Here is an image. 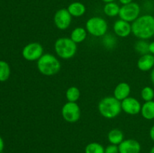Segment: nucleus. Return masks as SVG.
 Here are the masks:
<instances>
[{
  "instance_id": "5701e85b",
  "label": "nucleus",
  "mask_w": 154,
  "mask_h": 153,
  "mask_svg": "<svg viewBox=\"0 0 154 153\" xmlns=\"http://www.w3.org/2000/svg\"><path fill=\"white\" fill-rule=\"evenodd\" d=\"M85 153H105V148L99 142H92L85 147Z\"/></svg>"
},
{
  "instance_id": "f3484780",
  "label": "nucleus",
  "mask_w": 154,
  "mask_h": 153,
  "mask_svg": "<svg viewBox=\"0 0 154 153\" xmlns=\"http://www.w3.org/2000/svg\"><path fill=\"white\" fill-rule=\"evenodd\" d=\"M108 140L111 144L118 146L124 140V134L120 129H111L108 134Z\"/></svg>"
},
{
  "instance_id": "2f4dec72",
  "label": "nucleus",
  "mask_w": 154,
  "mask_h": 153,
  "mask_svg": "<svg viewBox=\"0 0 154 153\" xmlns=\"http://www.w3.org/2000/svg\"><path fill=\"white\" fill-rule=\"evenodd\" d=\"M102 1L105 3H109V2H114L115 0H102Z\"/></svg>"
},
{
  "instance_id": "a878e982",
  "label": "nucleus",
  "mask_w": 154,
  "mask_h": 153,
  "mask_svg": "<svg viewBox=\"0 0 154 153\" xmlns=\"http://www.w3.org/2000/svg\"><path fill=\"white\" fill-rule=\"evenodd\" d=\"M105 153H119L118 146L110 144L105 148Z\"/></svg>"
},
{
  "instance_id": "f257e3e1",
  "label": "nucleus",
  "mask_w": 154,
  "mask_h": 153,
  "mask_svg": "<svg viewBox=\"0 0 154 153\" xmlns=\"http://www.w3.org/2000/svg\"><path fill=\"white\" fill-rule=\"evenodd\" d=\"M132 33L141 40H147L154 36V16L150 14L139 16L132 23Z\"/></svg>"
},
{
  "instance_id": "4be33fe9",
  "label": "nucleus",
  "mask_w": 154,
  "mask_h": 153,
  "mask_svg": "<svg viewBox=\"0 0 154 153\" xmlns=\"http://www.w3.org/2000/svg\"><path fill=\"white\" fill-rule=\"evenodd\" d=\"M134 48H135V50L138 53L141 54V56L144 55V54L150 53L149 52V43L146 41V40L139 39V40L135 42Z\"/></svg>"
},
{
  "instance_id": "423d86ee",
  "label": "nucleus",
  "mask_w": 154,
  "mask_h": 153,
  "mask_svg": "<svg viewBox=\"0 0 154 153\" xmlns=\"http://www.w3.org/2000/svg\"><path fill=\"white\" fill-rule=\"evenodd\" d=\"M61 113L65 121L69 123H75L80 119L81 108L77 102L68 101L62 107Z\"/></svg>"
},
{
  "instance_id": "1a4fd4ad",
  "label": "nucleus",
  "mask_w": 154,
  "mask_h": 153,
  "mask_svg": "<svg viewBox=\"0 0 154 153\" xmlns=\"http://www.w3.org/2000/svg\"><path fill=\"white\" fill-rule=\"evenodd\" d=\"M72 16L68 9L61 8L57 10L54 16V22L56 27L60 30H66L72 23Z\"/></svg>"
},
{
  "instance_id": "9d476101",
  "label": "nucleus",
  "mask_w": 154,
  "mask_h": 153,
  "mask_svg": "<svg viewBox=\"0 0 154 153\" xmlns=\"http://www.w3.org/2000/svg\"><path fill=\"white\" fill-rule=\"evenodd\" d=\"M121 108L128 115L135 116L141 112V104L135 98L128 97L121 101Z\"/></svg>"
},
{
  "instance_id": "6e6552de",
  "label": "nucleus",
  "mask_w": 154,
  "mask_h": 153,
  "mask_svg": "<svg viewBox=\"0 0 154 153\" xmlns=\"http://www.w3.org/2000/svg\"><path fill=\"white\" fill-rule=\"evenodd\" d=\"M141 8L139 4L135 2H131L127 4H123L120 7L119 16L120 19L129 22H133L139 16Z\"/></svg>"
},
{
  "instance_id": "c756f323",
  "label": "nucleus",
  "mask_w": 154,
  "mask_h": 153,
  "mask_svg": "<svg viewBox=\"0 0 154 153\" xmlns=\"http://www.w3.org/2000/svg\"><path fill=\"white\" fill-rule=\"evenodd\" d=\"M119 1H120V2L123 4H127L132 2V0H119Z\"/></svg>"
},
{
  "instance_id": "ddd939ff",
  "label": "nucleus",
  "mask_w": 154,
  "mask_h": 153,
  "mask_svg": "<svg viewBox=\"0 0 154 153\" xmlns=\"http://www.w3.org/2000/svg\"><path fill=\"white\" fill-rule=\"evenodd\" d=\"M138 68L141 71H149L154 68V56L147 53L141 56L137 62Z\"/></svg>"
},
{
  "instance_id": "4468645a",
  "label": "nucleus",
  "mask_w": 154,
  "mask_h": 153,
  "mask_svg": "<svg viewBox=\"0 0 154 153\" xmlns=\"http://www.w3.org/2000/svg\"><path fill=\"white\" fill-rule=\"evenodd\" d=\"M131 92V87L127 82H122L116 86L114 90V97L116 98L118 100L122 101L129 97Z\"/></svg>"
},
{
  "instance_id": "c85d7f7f",
  "label": "nucleus",
  "mask_w": 154,
  "mask_h": 153,
  "mask_svg": "<svg viewBox=\"0 0 154 153\" xmlns=\"http://www.w3.org/2000/svg\"><path fill=\"white\" fill-rule=\"evenodd\" d=\"M4 147H5L4 140H3V139L2 138V136H0V153L2 152L3 149H4Z\"/></svg>"
},
{
  "instance_id": "aec40b11",
  "label": "nucleus",
  "mask_w": 154,
  "mask_h": 153,
  "mask_svg": "<svg viewBox=\"0 0 154 153\" xmlns=\"http://www.w3.org/2000/svg\"><path fill=\"white\" fill-rule=\"evenodd\" d=\"M81 96V92L76 86H71L66 90V98L68 101L77 102Z\"/></svg>"
},
{
  "instance_id": "b1692460",
  "label": "nucleus",
  "mask_w": 154,
  "mask_h": 153,
  "mask_svg": "<svg viewBox=\"0 0 154 153\" xmlns=\"http://www.w3.org/2000/svg\"><path fill=\"white\" fill-rule=\"evenodd\" d=\"M102 44L106 49L112 50L117 45V39L111 34H106L103 36Z\"/></svg>"
},
{
  "instance_id": "bb28decb",
  "label": "nucleus",
  "mask_w": 154,
  "mask_h": 153,
  "mask_svg": "<svg viewBox=\"0 0 154 153\" xmlns=\"http://www.w3.org/2000/svg\"><path fill=\"white\" fill-rule=\"evenodd\" d=\"M149 52L154 56V41L149 44Z\"/></svg>"
},
{
  "instance_id": "393cba45",
  "label": "nucleus",
  "mask_w": 154,
  "mask_h": 153,
  "mask_svg": "<svg viewBox=\"0 0 154 153\" xmlns=\"http://www.w3.org/2000/svg\"><path fill=\"white\" fill-rule=\"evenodd\" d=\"M141 98L144 101H150V100H153L154 98V90L152 87L145 86L141 89Z\"/></svg>"
},
{
  "instance_id": "f03ea898",
  "label": "nucleus",
  "mask_w": 154,
  "mask_h": 153,
  "mask_svg": "<svg viewBox=\"0 0 154 153\" xmlns=\"http://www.w3.org/2000/svg\"><path fill=\"white\" fill-rule=\"evenodd\" d=\"M98 110L104 118L108 119L114 118L121 112V101L117 100L114 96H108L99 101Z\"/></svg>"
},
{
  "instance_id": "7c9ffc66",
  "label": "nucleus",
  "mask_w": 154,
  "mask_h": 153,
  "mask_svg": "<svg viewBox=\"0 0 154 153\" xmlns=\"http://www.w3.org/2000/svg\"><path fill=\"white\" fill-rule=\"evenodd\" d=\"M150 80H151L152 83H153L154 86V68L152 69L151 73H150Z\"/></svg>"
},
{
  "instance_id": "6ab92c4d",
  "label": "nucleus",
  "mask_w": 154,
  "mask_h": 153,
  "mask_svg": "<svg viewBox=\"0 0 154 153\" xmlns=\"http://www.w3.org/2000/svg\"><path fill=\"white\" fill-rule=\"evenodd\" d=\"M120 6L115 2H109L106 3L105 5L104 6V13L105 15H107L109 17H114V16L119 15V12H120Z\"/></svg>"
},
{
  "instance_id": "9b49d317",
  "label": "nucleus",
  "mask_w": 154,
  "mask_h": 153,
  "mask_svg": "<svg viewBox=\"0 0 154 153\" xmlns=\"http://www.w3.org/2000/svg\"><path fill=\"white\" fill-rule=\"evenodd\" d=\"M119 147V153H140L141 149V144L134 139L124 140Z\"/></svg>"
},
{
  "instance_id": "412c9836",
  "label": "nucleus",
  "mask_w": 154,
  "mask_h": 153,
  "mask_svg": "<svg viewBox=\"0 0 154 153\" xmlns=\"http://www.w3.org/2000/svg\"><path fill=\"white\" fill-rule=\"evenodd\" d=\"M11 75V68L8 63L0 60V82L8 80Z\"/></svg>"
},
{
  "instance_id": "39448f33",
  "label": "nucleus",
  "mask_w": 154,
  "mask_h": 153,
  "mask_svg": "<svg viewBox=\"0 0 154 153\" xmlns=\"http://www.w3.org/2000/svg\"><path fill=\"white\" fill-rule=\"evenodd\" d=\"M108 22L104 18L100 16H93L88 19L86 22V29L92 36L99 38L103 37L108 32Z\"/></svg>"
},
{
  "instance_id": "dca6fc26",
  "label": "nucleus",
  "mask_w": 154,
  "mask_h": 153,
  "mask_svg": "<svg viewBox=\"0 0 154 153\" xmlns=\"http://www.w3.org/2000/svg\"><path fill=\"white\" fill-rule=\"evenodd\" d=\"M67 9L70 14L75 17H80V16H83L86 12L85 5L79 2H75L71 3Z\"/></svg>"
},
{
  "instance_id": "f8f14e48",
  "label": "nucleus",
  "mask_w": 154,
  "mask_h": 153,
  "mask_svg": "<svg viewBox=\"0 0 154 153\" xmlns=\"http://www.w3.org/2000/svg\"><path fill=\"white\" fill-rule=\"evenodd\" d=\"M114 34L120 38H126L132 33V25L123 20H118L113 26Z\"/></svg>"
},
{
  "instance_id": "7ed1b4c3",
  "label": "nucleus",
  "mask_w": 154,
  "mask_h": 153,
  "mask_svg": "<svg viewBox=\"0 0 154 153\" xmlns=\"http://www.w3.org/2000/svg\"><path fill=\"white\" fill-rule=\"evenodd\" d=\"M37 68L45 76H53L60 72L61 63L55 56L45 53L37 61Z\"/></svg>"
},
{
  "instance_id": "20e7f679",
  "label": "nucleus",
  "mask_w": 154,
  "mask_h": 153,
  "mask_svg": "<svg viewBox=\"0 0 154 153\" xmlns=\"http://www.w3.org/2000/svg\"><path fill=\"white\" fill-rule=\"evenodd\" d=\"M54 50L57 55L63 59L73 58L78 50L77 44L70 38H60L54 43Z\"/></svg>"
},
{
  "instance_id": "cd10ccee",
  "label": "nucleus",
  "mask_w": 154,
  "mask_h": 153,
  "mask_svg": "<svg viewBox=\"0 0 154 153\" xmlns=\"http://www.w3.org/2000/svg\"><path fill=\"white\" fill-rule=\"evenodd\" d=\"M150 139L152 140L154 142V124L153 126H152L151 128H150Z\"/></svg>"
},
{
  "instance_id": "0eeeda50",
  "label": "nucleus",
  "mask_w": 154,
  "mask_h": 153,
  "mask_svg": "<svg viewBox=\"0 0 154 153\" xmlns=\"http://www.w3.org/2000/svg\"><path fill=\"white\" fill-rule=\"evenodd\" d=\"M44 54V48L38 42H31L23 47L22 56L26 61H38Z\"/></svg>"
},
{
  "instance_id": "473e14b6",
  "label": "nucleus",
  "mask_w": 154,
  "mask_h": 153,
  "mask_svg": "<svg viewBox=\"0 0 154 153\" xmlns=\"http://www.w3.org/2000/svg\"><path fill=\"white\" fill-rule=\"evenodd\" d=\"M150 153H154V146H153L151 148V149H150Z\"/></svg>"
},
{
  "instance_id": "2eb2a0df",
  "label": "nucleus",
  "mask_w": 154,
  "mask_h": 153,
  "mask_svg": "<svg viewBox=\"0 0 154 153\" xmlns=\"http://www.w3.org/2000/svg\"><path fill=\"white\" fill-rule=\"evenodd\" d=\"M87 31L83 27H76L72 31L70 38L76 44H81L85 40L87 36Z\"/></svg>"
},
{
  "instance_id": "a211bd4d",
  "label": "nucleus",
  "mask_w": 154,
  "mask_h": 153,
  "mask_svg": "<svg viewBox=\"0 0 154 153\" xmlns=\"http://www.w3.org/2000/svg\"><path fill=\"white\" fill-rule=\"evenodd\" d=\"M140 113L145 119H154V100L144 102V104L141 105V110Z\"/></svg>"
}]
</instances>
